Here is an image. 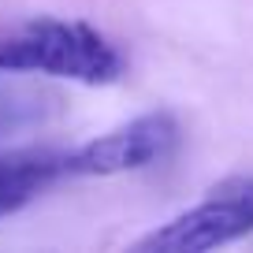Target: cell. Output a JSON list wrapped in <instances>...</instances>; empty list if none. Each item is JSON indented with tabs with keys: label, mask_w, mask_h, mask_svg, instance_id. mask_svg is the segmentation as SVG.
<instances>
[{
	"label": "cell",
	"mask_w": 253,
	"mask_h": 253,
	"mask_svg": "<svg viewBox=\"0 0 253 253\" xmlns=\"http://www.w3.org/2000/svg\"><path fill=\"white\" fill-rule=\"evenodd\" d=\"M52 112H56V97L52 93H41V89H19V86H0V138L45 123Z\"/></svg>",
	"instance_id": "cell-5"
},
{
	"label": "cell",
	"mask_w": 253,
	"mask_h": 253,
	"mask_svg": "<svg viewBox=\"0 0 253 253\" xmlns=\"http://www.w3.org/2000/svg\"><path fill=\"white\" fill-rule=\"evenodd\" d=\"M67 179L63 149H15L0 157V220L26 209L52 182Z\"/></svg>",
	"instance_id": "cell-4"
},
{
	"label": "cell",
	"mask_w": 253,
	"mask_h": 253,
	"mask_svg": "<svg viewBox=\"0 0 253 253\" xmlns=\"http://www.w3.org/2000/svg\"><path fill=\"white\" fill-rule=\"evenodd\" d=\"M0 71L52 75L86 86H104L123 75V56L93 26L45 19L11 38H0Z\"/></svg>",
	"instance_id": "cell-1"
},
{
	"label": "cell",
	"mask_w": 253,
	"mask_h": 253,
	"mask_svg": "<svg viewBox=\"0 0 253 253\" xmlns=\"http://www.w3.org/2000/svg\"><path fill=\"white\" fill-rule=\"evenodd\" d=\"M179 142V123L171 112H145L126 126H116L93 142L67 149V179L71 175H119L142 171L164 160Z\"/></svg>",
	"instance_id": "cell-3"
},
{
	"label": "cell",
	"mask_w": 253,
	"mask_h": 253,
	"mask_svg": "<svg viewBox=\"0 0 253 253\" xmlns=\"http://www.w3.org/2000/svg\"><path fill=\"white\" fill-rule=\"evenodd\" d=\"M253 231V175H231L216 182L194 209L171 216L164 227L138 238L142 253H201L246 238Z\"/></svg>",
	"instance_id": "cell-2"
}]
</instances>
